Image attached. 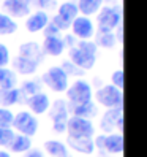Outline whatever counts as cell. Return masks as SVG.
Returning a JSON list of instances; mask_svg holds the SVG:
<instances>
[{"label":"cell","mask_w":147,"mask_h":157,"mask_svg":"<svg viewBox=\"0 0 147 157\" xmlns=\"http://www.w3.org/2000/svg\"><path fill=\"white\" fill-rule=\"evenodd\" d=\"M44 149L54 157H68V151H67L65 144L62 141H57V140L44 141Z\"/></svg>","instance_id":"obj_22"},{"label":"cell","mask_w":147,"mask_h":157,"mask_svg":"<svg viewBox=\"0 0 147 157\" xmlns=\"http://www.w3.org/2000/svg\"><path fill=\"white\" fill-rule=\"evenodd\" d=\"M71 27H73V33L79 36L81 40H89L94 35V24L87 16H76L73 19Z\"/></svg>","instance_id":"obj_9"},{"label":"cell","mask_w":147,"mask_h":157,"mask_svg":"<svg viewBox=\"0 0 147 157\" xmlns=\"http://www.w3.org/2000/svg\"><path fill=\"white\" fill-rule=\"evenodd\" d=\"M0 157H11L8 152H5V151H0Z\"/></svg>","instance_id":"obj_36"},{"label":"cell","mask_w":147,"mask_h":157,"mask_svg":"<svg viewBox=\"0 0 147 157\" xmlns=\"http://www.w3.org/2000/svg\"><path fill=\"white\" fill-rule=\"evenodd\" d=\"M14 138V132L11 128H0V146H10Z\"/></svg>","instance_id":"obj_31"},{"label":"cell","mask_w":147,"mask_h":157,"mask_svg":"<svg viewBox=\"0 0 147 157\" xmlns=\"http://www.w3.org/2000/svg\"><path fill=\"white\" fill-rule=\"evenodd\" d=\"M97 100L100 105L106 106L108 109L111 108H122V90L111 86H103L101 89L97 90Z\"/></svg>","instance_id":"obj_4"},{"label":"cell","mask_w":147,"mask_h":157,"mask_svg":"<svg viewBox=\"0 0 147 157\" xmlns=\"http://www.w3.org/2000/svg\"><path fill=\"white\" fill-rule=\"evenodd\" d=\"M49 22V17L48 14H46L44 11H36L33 14H30L29 17H27V21H25V27H27V30L29 32H40L43 30L46 25H48Z\"/></svg>","instance_id":"obj_14"},{"label":"cell","mask_w":147,"mask_h":157,"mask_svg":"<svg viewBox=\"0 0 147 157\" xmlns=\"http://www.w3.org/2000/svg\"><path fill=\"white\" fill-rule=\"evenodd\" d=\"M19 90H21V94H27L30 97V95L36 94V92L40 90V86H38V82H35V81H24L22 87Z\"/></svg>","instance_id":"obj_29"},{"label":"cell","mask_w":147,"mask_h":157,"mask_svg":"<svg viewBox=\"0 0 147 157\" xmlns=\"http://www.w3.org/2000/svg\"><path fill=\"white\" fill-rule=\"evenodd\" d=\"M14 114L8 108H0V128H10Z\"/></svg>","instance_id":"obj_28"},{"label":"cell","mask_w":147,"mask_h":157,"mask_svg":"<svg viewBox=\"0 0 147 157\" xmlns=\"http://www.w3.org/2000/svg\"><path fill=\"white\" fill-rule=\"evenodd\" d=\"M68 144L78 152H84V154H92L95 149V143L92 138H73L68 136Z\"/></svg>","instance_id":"obj_17"},{"label":"cell","mask_w":147,"mask_h":157,"mask_svg":"<svg viewBox=\"0 0 147 157\" xmlns=\"http://www.w3.org/2000/svg\"><path fill=\"white\" fill-rule=\"evenodd\" d=\"M51 117L54 121V132L63 133L67 130V121H68V109L67 103L63 100H56L51 109Z\"/></svg>","instance_id":"obj_8"},{"label":"cell","mask_w":147,"mask_h":157,"mask_svg":"<svg viewBox=\"0 0 147 157\" xmlns=\"http://www.w3.org/2000/svg\"><path fill=\"white\" fill-rule=\"evenodd\" d=\"M67 95H68V100L73 103V106L84 105L92 101V87L87 81L76 79L71 84V87L67 89Z\"/></svg>","instance_id":"obj_2"},{"label":"cell","mask_w":147,"mask_h":157,"mask_svg":"<svg viewBox=\"0 0 147 157\" xmlns=\"http://www.w3.org/2000/svg\"><path fill=\"white\" fill-rule=\"evenodd\" d=\"M3 10L14 17H22L29 14L30 5H29V0H5Z\"/></svg>","instance_id":"obj_10"},{"label":"cell","mask_w":147,"mask_h":157,"mask_svg":"<svg viewBox=\"0 0 147 157\" xmlns=\"http://www.w3.org/2000/svg\"><path fill=\"white\" fill-rule=\"evenodd\" d=\"M27 105L35 114H43L49 108V97L43 92H36L27 98Z\"/></svg>","instance_id":"obj_12"},{"label":"cell","mask_w":147,"mask_h":157,"mask_svg":"<svg viewBox=\"0 0 147 157\" xmlns=\"http://www.w3.org/2000/svg\"><path fill=\"white\" fill-rule=\"evenodd\" d=\"M21 90L19 89H2L0 90V103H2L3 106H11L14 103H17V101L21 100Z\"/></svg>","instance_id":"obj_19"},{"label":"cell","mask_w":147,"mask_h":157,"mask_svg":"<svg viewBox=\"0 0 147 157\" xmlns=\"http://www.w3.org/2000/svg\"><path fill=\"white\" fill-rule=\"evenodd\" d=\"M14 68L19 71V73H24V75H30V73H33L36 68H38V63L30 60V59H25V57H21L17 56L13 62Z\"/></svg>","instance_id":"obj_20"},{"label":"cell","mask_w":147,"mask_h":157,"mask_svg":"<svg viewBox=\"0 0 147 157\" xmlns=\"http://www.w3.org/2000/svg\"><path fill=\"white\" fill-rule=\"evenodd\" d=\"M101 147L111 154H119L123 151V136L119 133H111L108 136H101Z\"/></svg>","instance_id":"obj_13"},{"label":"cell","mask_w":147,"mask_h":157,"mask_svg":"<svg viewBox=\"0 0 147 157\" xmlns=\"http://www.w3.org/2000/svg\"><path fill=\"white\" fill-rule=\"evenodd\" d=\"M29 5H33L40 10H52L56 8L57 2L56 0H29Z\"/></svg>","instance_id":"obj_30"},{"label":"cell","mask_w":147,"mask_h":157,"mask_svg":"<svg viewBox=\"0 0 147 157\" xmlns=\"http://www.w3.org/2000/svg\"><path fill=\"white\" fill-rule=\"evenodd\" d=\"M52 35H59V30L56 29L54 24H48L44 27V36H52Z\"/></svg>","instance_id":"obj_34"},{"label":"cell","mask_w":147,"mask_h":157,"mask_svg":"<svg viewBox=\"0 0 147 157\" xmlns=\"http://www.w3.org/2000/svg\"><path fill=\"white\" fill-rule=\"evenodd\" d=\"M95 52H97V44L94 41L82 40L76 46L70 48V57L76 67L82 70H90L95 65Z\"/></svg>","instance_id":"obj_1"},{"label":"cell","mask_w":147,"mask_h":157,"mask_svg":"<svg viewBox=\"0 0 147 157\" xmlns=\"http://www.w3.org/2000/svg\"><path fill=\"white\" fill-rule=\"evenodd\" d=\"M95 44H100L103 48H112L116 44V35L112 32H98L95 38Z\"/></svg>","instance_id":"obj_27"},{"label":"cell","mask_w":147,"mask_h":157,"mask_svg":"<svg viewBox=\"0 0 147 157\" xmlns=\"http://www.w3.org/2000/svg\"><path fill=\"white\" fill-rule=\"evenodd\" d=\"M78 13H79V11H78V5H76L75 2H65V3H62V5L59 6L57 16L60 17L63 22H67V24L70 25L71 21L78 16Z\"/></svg>","instance_id":"obj_18"},{"label":"cell","mask_w":147,"mask_h":157,"mask_svg":"<svg viewBox=\"0 0 147 157\" xmlns=\"http://www.w3.org/2000/svg\"><path fill=\"white\" fill-rule=\"evenodd\" d=\"M24 157H44V155L40 149H29V152H27Z\"/></svg>","instance_id":"obj_35"},{"label":"cell","mask_w":147,"mask_h":157,"mask_svg":"<svg viewBox=\"0 0 147 157\" xmlns=\"http://www.w3.org/2000/svg\"><path fill=\"white\" fill-rule=\"evenodd\" d=\"M112 86L117 89H123V71L116 70L112 73Z\"/></svg>","instance_id":"obj_32"},{"label":"cell","mask_w":147,"mask_h":157,"mask_svg":"<svg viewBox=\"0 0 147 157\" xmlns=\"http://www.w3.org/2000/svg\"><path fill=\"white\" fill-rule=\"evenodd\" d=\"M103 0H79L78 3V11L82 13V16H87V14H94L100 10Z\"/></svg>","instance_id":"obj_23"},{"label":"cell","mask_w":147,"mask_h":157,"mask_svg":"<svg viewBox=\"0 0 147 157\" xmlns=\"http://www.w3.org/2000/svg\"><path fill=\"white\" fill-rule=\"evenodd\" d=\"M122 114V108H111L105 113L103 119H101V130L103 132H111L112 128L117 125V121L120 119Z\"/></svg>","instance_id":"obj_15"},{"label":"cell","mask_w":147,"mask_h":157,"mask_svg":"<svg viewBox=\"0 0 147 157\" xmlns=\"http://www.w3.org/2000/svg\"><path fill=\"white\" fill-rule=\"evenodd\" d=\"M17 29L16 22L11 19L8 14H3L0 13V35H10V33H14Z\"/></svg>","instance_id":"obj_25"},{"label":"cell","mask_w":147,"mask_h":157,"mask_svg":"<svg viewBox=\"0 0 147 157\" xmlns=\"http://www.w3.org/2000/svg\"><path fill=\"white\" fill-rule=\"evenodd\" d=\"M16 84V76L11 70L0 68V87L2 89H13Z\"/></svg>","instance_id":"obj_26"},{"label":"cell","mask_w":147,"mask_h":157,"mask_svg":"<svg viewBox=\"0 0 147 157\" xmlns=\"http://www.w3.org/2000/svg\"><path fill=\"white\" fill-rule=\"evenodd\" d=\"M30 146H32L30 138L19 133V135H14L13 141L10 143V149L13 152H25V151L30 149Z\"/></svg>","instance_id":"obj_21"},{"label":"cell","mask_w":147,"mask_h":157,"mask_svg":"<svg viewBox=\"0 0 147 157\" xmlns=\"http://www.w3.org/2000/svg\"><path fill=\"white\" fill-rule=\"evenodd\" d=\"M73 114L78 116V117H84V119H89V117H94L97 114V106L95 103H84V105H76L73 106Z\"/></svg>","instance_id":"obj_24"},{"label":"cell","mask_w":147,"mask_h":157,"mask_svg":"<svg viewBox=\"0 0 147 157\" xmlns=\"http://www.w3.org/2000/svg\"><path fill=\"white\" fill-rule=\"evenodd\" d=\"M14 128L21 135H25V136H32L36 133L38 130V121H36V117L32 116L29 111H19L14 117H13V124Z\"/></svg>","instance_id":"obj_6"},{"label":"cell","mask_w":147,"mask_h":157,"mask_svg":"<svg viewBox=\"0 0 147 157\" xmlns=\"http://www.w3.org/2000/svg\"><path fill=\"white\" fill-rule=\"evenodd\" d=\"M43 81L54 92H65L68 89V75L62 67H51L44 71Z\"/></svg>","instance_id":"obj_3"},{"label":"cell","mask_w":147,"mask_h":157,"mask_svg":"<svg viewBox=\"0 0 147 157\" xmlns=\"http://www.w3.org/2000/svg\"><path fill=\"white\" fill-rule=\"evenodd\" d=\"M19 56L25 57V59H30V60L38 63L43 57V54H41V49H40L38 44L29 41V43H24V44L19 46Z\"/></svg>","instance_id":"obj_16"},{"label":"cell","mask_w":147,"mask_h":157,"mask_svg":"<svg viewBox=\"0 0 147 157\" xmlns=\"http://www.w3.org/2000/svg\"><path fill=\"white\" fill-rule=\"evenodd\" d=\"M8 60H10V52H8V48L3 44V43H0V68H3Z\"/></svg>","instance_id":"obj_33"},{"label":"cell","mask_w":147,"mask_h":157,"mask_svg":"<svg viewBox=\"0 0 147 157\" xmlns=\"http://www.w3.org/2000/svg\"><path fill=\"white\" fill-rule=\"evenodd\" d=\"M67 130H68V136L73 138H90L94 135V124L89 119L73 116L67 121Z\"/></svg>","instance_id":"obj_5"},{"label":"cell","mask_w":147,"mask_h":157,"mask_svg":"<svg viewBox=\"0 0 147 157\" xmlns=\"http://www.w3.org/2000/svg\"><path fill=\"white\" fill-rule=\"evenodd\" d=\"M98 32H112V29L120 24V13L116 8L105 6L101 11L98 13Z\"/></svg>","instance_id":"obj_7"},{"label":"cell","mask_w":147,"mask_h":157,"mask_svg":"<svg viewBox=\"0 0 147 157\" xmlns=\"http://www.w3.org/2000/svg\"><path fill=\"white\" fill-rule=\"evenodd\" d=\"M65 49V41L62 40V36L59 35H52V36H46L43 41V51L48 56H60Z\"/></svg>","instance_id":"obj_11"}]
</instances>
